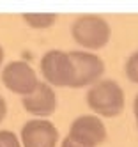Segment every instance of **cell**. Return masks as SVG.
Returning <instances> with one entry per match:
<instances>
[{
	"instance_id": "6",
	"label": "cell",
	"mask_w": 138,
	"mask_h": 147,
	"mask_svg": "<svg viewBox=\"0 0 138 147\" xmlns=\"http://www.w3.org/2000/svg\"><path fill=\"white\" fill-rule=\"evenodd\" d=\"M74 66V78L71 87L80 89L90 83H98V80L104 73V62L94 53L89 51H71L69 53Z\"/></svg>"
},
{
	"instance_id": "14",
	"label": "cell",
	"mask_w": 138,
	"mask_h": 147,
	"mask_svg": "<svg viewBox=\"0 0 138 147\" xmlns=\"http://www.w3.org/2000/svg\"><path fill=\"white\" fill-rule=\"evenodd\" d=\"M133 112H135V119H136V126H138V96L135 98V103H133Z\"/></svg>"
},
{
	"instance_id": "5",
	"label": "cell",
	"mask_w": 138,
	"mask_h": 147,
	"mask_svg": "<svg viewBox=\"0 0 138 147\" xmlns=\"http://www.w3.org/2000/svg\"><path fill=\"white\" fill-rule=\"evenodd\" d=\"M2 83L11 92L28 96L37 87L39 80L30 64H27L25 60H13L2 71Z\"/></svg>"
},
{
	"instance_id": "15",
	"label": "cell",
	"mask_w": 138,
	"mask_h": 147,
	"mask_svg": "<svg viewBox=\"0 0 138 147\" xmlns=\"http://www.w3.org/2000/svg\"><path fill=\"white\" fill-rule=\"evenodd\" d=\"M2 62H4V48L0 46V66H2Z\"/></svg>"
},
{
	"instance_id": "9",
	"label": "cell",
	"mask_w": 138,
	"mask_h": 147,
	"mask_svg": "<svg viewBox=\"0 0 138 147\" xmlns=\"http://www.w3.org/2000/svg\"><path fill=\"white\" fill-rule=\"evenodd\" d=\"M21 16L32 28H48L57 20V14L53 13H25Z\"/></svg>"
},
{
	"instance_id": "8",
	"label": "cell",
	"mask_w": 138,
	"mask_h": 147,
	"mask_svg": "<svg viewBox=\"0 0 138 147\" xmlns=\"http://www.w3.org/2000/svg\"><path fill=\"white\" fill-rule=\"evenodd\" d=\"M21 103L30 115H36L37 119H46L57 108V96L55 90L46 82H39L34 92L28 94V96H23Z\"/></svg>"
},
{
	"instance_id": "7",
	"label": "cell",
	"mask_w": 138,
	"mask_h": 147,
	"mask_svg": "<svg viewBox=\"0 0 138 147\" xmlns=\"http://www.w3.org/2000/svg\"><path fill=\"white\" fill-rule=\"evenodd\" d=\"M59 142V131L48 119H30L21 128L23 147H55Z\"/></svg>"
},
{
	"instance_id": "13",
	"label": "cell",
	"mask_w": 138,
	"mask_h": 147,
	"mask_svg": "<svg viewBox=\"0 0 138 147\" xmlns=\"http://www.w3.org/2000/svg\"><path fill=\"white\" fill-rule=\"evenodd\" d=\"M62 147H81V145H78V144H74L73 140H69L67 136H66V138L62 140Z\"/></svg>"
},
{
	"instance_id": "11",
	"label": "cell",
	"mask_w": 138,
	"mask_h": 147,
	"mask_svg": "<svg viewBox=\"0 0 138 147\" xmlns=\"http://www.w3.org/2000/svg\"><path fill=\"white\" fill-rule=\"evenodd\" d=\"M0 145L2 147H21L18 136L9 129H0Z\"/></svg>"
},
{
	"instance_id": "16",
	"label": "cell",
	"mask_w": 138,
	"mask_h": 147,
	"mask_svg": "<svg viewBox=\"0 0 138 147\" xmlns=\"http://www.w3.org/2000/svg\"><path fill=\"white\" fill-rule=\"evenodd\" d=\"M0 147H2V145H0Z\"/></svg>"
},
{
	"instance_id": "3",
	"label": "cell",
	"mask_w": 138,
	"mask_h": 147,
	"mask_svg": "<svg viewBox=\"0 0 138 147\" xmlns=\"http://www.w3.org/2000/svg\"><path fill=\"white\" fill-rule=\"evenodd\" d=\"M41 73L48 85L71 87L74 78V66L69 53L62 50H50L41 59Z\"/></svg>"
},
{
	"instance_id": "2",
	"label": "cell",
	"mask_w": 138,
	"mask_h": 147,
	"mask_svg": "<svg viewBox=\"0 0 138 147\" xmlns=\"http://www.w3.org/2000/svg\"><path fill=\"white\" fill-rule=\"evenodd\" d=\"M71 34L80 46L89 50H99L110 41L112 30L104 18L85 14L74 20V23L71 25Z\"/></svg>"
},
{
	"instance_id": "1",
	"label": "cell",
	"mask_w": 138,
	"mask_h": 147,
	"mask_svg": "<svg viewBox=\"0 0 138 147\" xmlns=\"http://www.w3.org/2000/svg\"><path fill=\"white\" fill-rule=\"evenodd\" d=\"M89 108L103 117H117L124 110V90L113 80H101L87 92Z\"/></svg>"
},
{
	"instance_id": "4",
	"label": "cell",
	"mask_w": 138,
	"mask_h": 147,
	"mask_svg": "<svg viewBox=\"0 0 138 147\" xmlns=\"http://www.w3.org/2000/svg\"><path fill=\"white\" fill-rule=\"evenodd\" d=\"M67 138L81 147H98L106 140V128L98 115H80L71 122Z\"/></svg>"
},
{
	"instance_id": "10",
	"label": "cell",
	"mask_w": 138,
	"mask_h": 147,
	"mask_svg": "<svg viewBox=\"0 0 138 147\" xmlns=\"http://www.w3.org/2000/svg\"><path fill=\"white\" fill-rule=\"evenodd\" d=\"M126 76L133 83H138V51H135L126 62Z\"/></svg>"
},
{
	"instance_id": "12",
	"label": "cell",
	"mask_w": 138,
	"mask_h": 147,
	"mask_svg": "<svg viewBox=\"0 0 138 147\" xmlns=\"http://www.w3.org/2000/svg\"><path fill=\"white\" fill-rule=\"evenodd\" d=\"M5 115H7V103H5V99L2 96H0V122L5 119Z\"/></svg>"
}]
</instances>
